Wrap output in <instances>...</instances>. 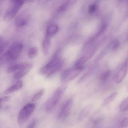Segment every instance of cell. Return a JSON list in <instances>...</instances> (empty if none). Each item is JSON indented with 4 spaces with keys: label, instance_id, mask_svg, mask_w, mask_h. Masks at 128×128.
Wrapping results in <instances>:
<instances>
[{
    "label": "cell",
    "instance_id": "5bb4252c",
    "mask_svg": "<svg viewBox=\"0 0 128 128\" xmlns=\"http://www.w3.org/2000/svg\"><path fill=\"white\" fill-rule=\"evenodd\" d=\"M51 46V38L45 37L44 39L42 44V50L45 55L48 54Z\"/></svg>",
    "mask_w": 128,
    "mask_h": 128
},
{
    "label": "cell",
    "instance_id": "277c9868",
    "mask_svg": "<svg viewBox=\"0 0 128 128\" xmlns=\"http://www.w3.org/2000/svg\"><path fill=\"white\" fill-rule=\"evenodd\" d=\"M24 2L21 0L10 1L9 8L5 13L4 17V20L10 21L14 18L20 10Z\"/></svg>",
    "mask_w": 128,
    "mask_h": 128
},
{
    "label": "cell",
    "instance_id": "8fae6325",
    "mask_svg": "<svg viewBox=\"0 0 128 128\" xmlns=\"http://www.w3.org/2000/svg\"><path fill=\"white\" fill-rule=\"evenodd\" d=\"M58 30V26L56 24H51L49 25L46 28V37L51 38L57 34Z\"/></svg>",
    "mask_w": 128,
    "mask_h": 128
},
{
    "label": "cell",
    "instance_id": "e0dca14e",
    "mask_svg": "<svg viewBox=\"0 0 128 128\" xmlns=\"http://www.w3.org/2000/svg\"><path fill=\"white\" fill-rule=\"evenodd\" d=\"M111 74L110 71H107L103 73L100 77V80L101 82L103 83L106 82L109 79Z\"/></svg>",
    "mask_w": 128,
    "mask_h": 128
},
{
    "label": "cell",
    "instance_id": "52a82bcc",
    "mask_svg": "<svg viewBox=\"0 0 128 128\" xmlns=\"http://www.w3.org/2000/svg\"><path fill=\"white\" fill-rule=\"evenodd\" d=\"M73 100L70 98L67 100L64 104L58 115V119L59 120H64L70 114L73 105Z\"/></svg>",
    "mask_w": 128,
    "mask_h": 128
},
{
    "label": "cell",
    "instance_id": "5b68a950",
    "mask_svg": "<svg viewBox=\"0 0 128 128\" xmlns=\"http://www.w3.org/2000/svg\"><path fill=\"white\" fill-rule=\"evenodd\" d=\"M36 107V105L32 103H28L25 105L20 110L18 117V122L19 125L24 124L30 117Z\"/></svg>",
    "mask_w": 128,
    "mask_h": 128
},
{
    "label": "cell",
    "instance_id": "7402d4cb",
    "mask_svg": "<svg viewBox=\"0 0 128 128\" xmlns=\"http://www.w3.org/2000/svg\"><path fill=\"white\" fill-rule=\"evenodd\" d=\"M120 109L122 112H124L128 110V97L122 102L120 106Z\"/></svg>",
    "mask_w": 128,
    "mask_h": 128
},
{
    "label": "cell",
    "instance_id": "f546056e",
    "mask_svg": "<svg viewBox=\"0 0 128 128\" xmlns=\"http://www.w3.org/2000/svg\"></svg>",
    "mask_w": 128,
    "mask_h": 128
},
{
    "label": "cell",
    "instance_id": "8992f818",
    "mask_svg": "<svg viewBox=\"0 0 128 128\" xmlns=\"http://www.w3.org/2000/svg\"><path fill=\"white\" fill-rule=\"evenodd\" d=\"M84 69V67L83 66H74V67L67 69L62 74L61 80L63 82H68L77 76Z\"/></svg>",
    "mask_w": 128,
    "mask_h": 128
},
{
    "label": "cell",
    "instance_id": "30bf717a",
    "mask_svg": "<svg viewBox=\"0 0 128 128\" xmlns=\"http://www.w3.org/2000/svg\"><path fill=\"white\" fill-rule=\"evenodd\" d=\"M33 66V64L28 63L25 67L16 71V73L14 74V78L15 79H18L24 76L30 70Z\"/></svg>",
    "mask_w": 128,
    "mask_h": 128
},
{
    "label": "cell",
    "instance_id": "2e32d148",
    "mask_svg": "<svg viewBox=\"0 0 128 128\" xmlns=\"http://www.w3.org/2000/svg\"><path fill=\"white\" fill-rule=\"evenodd\" d=\"M38 51V49L36 47H31L28 52V58L31 59L35 58L37 55Z\"/></svg>",
    "mask_w": 128,
    "mask_h": 128
},
{
    "label": "cell",
    "instance_id": "603a6c76",
    "mask_svg": "<svg viewBox=\"0 0 128 128\" xmlns=\"http://www.w3.org/2000/svg\"><path fill=\"white\" fill-rule=\"evenodd\" d=\"M45 91L44 89H42L40 90L38 92L36 93L32 97V100L33 101H36L39 100L42 96Z\"/></svg>",
    "mask_w": 128,
    "mask_h": 128
},
{
    "label": "cell",
    "instance_id": "ffe728a7",
    "mask_svg": "<svg viewBox=\"0 0 128 128\" xmlns=\"http://www.w3.org/2000/svg\"><path fill=\"white\" fill-rule=\"evenodd\" d=\"M8 44V42L3 37H0V54L3 52Z\"/></svg>",
    "mask_w": 128,
    "mask_h": 128
},
{
    "label": "cell",
    "instance_id": "3957f363",
    "mask_svg": "<svg viewBox=\"0 0 128 128\" xmlns=\"http://www.w3.org/2000/svg\"><path fill=\"white\" fill-rule=\"evenodd\" d=\"M67 85L66 84L58 87L53 93L52 97L47 101L45 106V110L47 113L51 112L58 103L60 101L67 89Z\"/></svg>",
    "mask_w": 128,
    "mask_h": 128
},
{
    "label": "cell",
    "instance_id": "6da1fadb",
    "mask_svg": "<svg viewBox=\"0 0 128 128\" xmlns=\"http://www.w3.org/2000/svg\"><path fill=\"white\" fill-rule=\"evenodd\" d=\"M63 60L58 56H54L46 65L40 70V73L46 77L52 76L56 73L59 71L63 67Z\"/></svg>",
    "mask_w": 128,
    "mask_h": 128
},
{
    "label": "cell",
    "instance_id": "cb8c5ba5",
    "mask_svg": "<svg viewBox=\"0 0 128 128\" xmlns=\"http://www.w3.org/2000/svg\"><path fill=\"white\" fill-rule=\"evenodd\" d=\"M89 112L90 107H86L82 111L80 114V116H79V119H81V120L84 119L86 116H87V115L88 114Z\"/></svg>",
    "mask_w": 128,
    "mask_h": 128
},
{
    "label": "cell",
    "instance_id": "83f0119b",
    "mask_svg": "<svg viewBox=\"0 0 128 128\" xmlns=\"http://www.w3.org/2000/svg\"><path fill=\"white\" fill-rule=\"evenodd\" d=\"M37 121L36 119H34L32 122L28 125L27 128H34L36 124Z\"/></svg>",
    "mask_w": 128,
    "mask_h": 128
},
{
    "label": "cell",
    "instance_id": "ba28073f",
    "mask_svg": "<svg viewBox=\"0 0 128 128\" xmlns=\"http://www.w3.org/2000/svg\"><path fill=\"white\" fill-rule=\"evenodd\" d=\"M128 72V63L125 62L117 70L114 76L116 83H120L127 76Z\"/></svg>",
    "mask_w": 128,
    "mask_h": 128
},
{
    "label": "cell",
    "instance_id": "f1b7e54d",
    "mask_svg": "<svg viewBox=\"0 0 128 128\" xmlns=\"http://www.w3.org/2000/svg\"><path fill=\"white\" fill-rule=\"evenodd\" d=\"M126 40H127V41H128V37H127V38H126Z\"/></svg>",
    "mask_w": 128,
    "mask_h": 128
},
{
    "label": "cell",
    "instance_id": "ac0fdd59",
    "mask_svg": "<svg viewBox=\"0 0 128 128\" xmlns=\"http://www.w3.org/2000/svg\"><path fill=\"white\" fill-rule=\"evenodd\" d=\"M90 56H85L80 58L75 63V66H82L84 64L86 63L90 58Z\"/></svg>",
    "mask_w": 128,
    "mask_h": 128
},
{
    "label": "cell",
    "instance_id": "4fadbf2b",
    "mask_svg": "<svg viewBox=\"0 0 128 128\" xmlns=\"http://www.w3.org/2000/svg\"><path fill=\"white\" fill-rule=\"evenodd\" d=\"M28 63V62H22L10 65L7 69L6 72L8 73H11L16 71V72L25 67Z\"/></svg>",
    "mask_w": 128,
    "mask_h": 128
},
{
    "label": "cell",
    "instance_id": "4316f807",
    "mask_svg": "<svg viewBox=\"0 0 128 128\" xmlns=\"http://www.w3.org/2000/svg\"><path fill=\"white\" fill-rule=\"evenodd\" d=\"M120 126L122 127H126L128 126V118H125L121 122Z\"/></svg>",
    "mask_w": 128,
    "mask_h": 128
},
{
    "label": "cell",
    "instance_id": "484cf974",
    "mask_svg": "<svg viewBox=\"0 0 128 128\" xmlns=\"http://www.w3.org/2000/svg\"><path fill=\"white\" fill-rule=\"evenodd\" d=\"M10 96H5L0 98V108L3 104L9 101L10 100Z\"/></svg>",
    "mask_w": 128,
    "mask_h": 128
},
{
    "label": "cell",
    "instance_id": "9a60e30c",
    "mask_svg": "<svg viewBox=\"0 0 128 128\" xmlns=\"http://www.w3.org/2000/svg\"><path fill=\"white\" fill-rule=\"evenodd\" d=\"M76 2V1H66L60 6L58 11L60 12L66 11L75 4Z\"/></svg>",
    "mask_w": 128,
    "mask_h": 128
},
{
    "label": "cell",
    "instance_id": "9c48e42d",
    "mask_svg": "<svg viewBox=\"0 0 128 128\" xmlns=\"http://www.w3.org/2000/svg\"><path fill=\"white\" fill-rule=\"evenodd\" d=\"M28 21V15L25 13H22L16 18L15 24L16 27L22 28L26 25Z\"/></svg>",
    "mask_w": 128,
    "mask_h": 128
},
{
    "label": "cell",
    "instance_id": "7a4b0ae2",
    "mask_svg": "<svg viewBox=\"0 0 128 128\" xmlns=\"http://www.w3.org/2000/svg\"><path fill=\"white\" fill-rule=\"evenodd\" d=\"M23 47V45L22 43L14 44L0 58V64H4L16 60L21 55Z\"/></svg>",
    "mask_w": 128,
    "mask_h": 128
},
{
    "label": "cell",
    "instance_id": "44dd1931",
    "mask_svg": "<svg viewBox=\"0 0 128 128\" xmlns=\"http://www.w3.org/2000/svg\"><path fill=\"white\" fill-rule=\"evenodd\" d=\"M120 42L117 38H115L113 40L111 43V48L114 51H116L119 47Z\"/></svg>",
    "mask_w": 128,
    "mask_h": 128
},
{
    "label": "cell",
    "instance_id": "d6986e66",
    "mask_svg": "<svg viewBox=\"0 0 128 128\" xmlns=\"http://www.w3.org/2000/svg\"><path fill=\"white\" fill-rule=\"evenodd\" d=\"M117 94H118L117 92H114L113 94H112L111 95L108 97L104 101L103 103V105L104 106H106V105H107V104H109V103H111L113 100L115 99L116 97L117 96Z\"/></svg>",
    "mask_w": 128,
    "mask_h": 128
},
{
    "label": "cell",
    "instance_id": "7c38bea8",
    "mask_svg": "<svg viewBox=\"0 0 128 128\" xmlns=\"http://www.w3.org/2000/svg\"><path fill=\"white\" fill-rule=\"evenodd\" d=\"M22 86H23V82L22 81L19 80L16 82V83H14L12 86L5 90L4 92V94H8L17 91L22 88Z\"/></svg>",
    "mask_w": 128,
    "mask_h": 128
},
{
    "label": "cell",
    "instance_id": "d4e9b609",
    "mask_svg": "<svg viewBox=\"0 0 128 128\" xmlns=\"http://www.w3.org/2000/svg\"><path fill=\"white\" fill-rule=\"evenodd\" d=\"M98 6L95 3L92 4L89 6L88 8V12L90 14L94 13L98 9Z\"/></svg>",
    "mask_w": 128,
    "mask_h": 128
}]
</instances>
